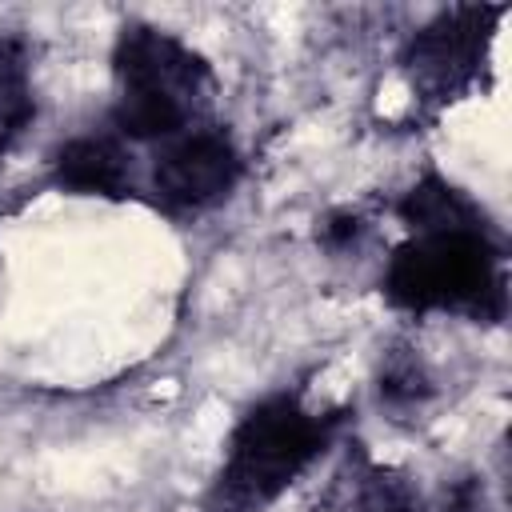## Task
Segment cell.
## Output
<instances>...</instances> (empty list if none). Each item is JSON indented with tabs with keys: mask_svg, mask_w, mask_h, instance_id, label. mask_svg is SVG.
<instances>
[{
	"mask_svg": "<svg viewBox=\"0 0 512 512\" xmlns=\"http://www.w3.org/2000/svg\"><path fill=\"white\" fill-rule=\"evenodd\" d=\"M396 216L404 220L408 240L384 264V300L412 316L456 312L476 324H496L508 304V276L504 240L484 208L444 176L428 172L404 192Z\"/></svg>",
	"mask_w": 512,
	"mask_h": 512,
	"instance_id": "1",
	"label": "cell"
},
{
	"mask_svg": "<svg viewBox=\"0 0 512 512\" xmlns=\"http://www.w3.org/2000/svg\"><path fill=\"white\" fill-rule=\"evenodd\" d=\"M340 412H320L296 392L260 396L228 432L204 512H268L336 440Z\"/></svg>",
	"mask_w": 512,
	"mask_h": 512,
	"instance_id": "2",
	"label": "cell"
},
{
	"mask_svg": "<svg viewBox=\"0 0 512 512\" xmlns=\"http://www.w3.org/2000/svg\"><path fill=\"white\" fill-rule=\"evenodd\" d=\"M112 132L120 140L164 144L196 124L216 92L208 60L176 32L128 20L112 44Z\"/></svg>",
	"mask_w": 512,
	"mask_h": 512,
	"instance_id": "3",
	"label": "cell"
},
{
	"mask_svg": "<svg viewBox=\"0 0 512 512\" xmlns=\"http://www.w3.org/2000/svg\"><path fill=\"white\" fill-rule=\"evenodd\" d=\"M504 4H456L432 16L400 52V72L420 104L444 108L468 96L488 64Z\"/></svg>",
	"mask_w": 512,
	"mask_h": 512,
	"instance_id": "4",
	"label": "cell"
},
{
	"mask_svg": "<svg viewBox=\"0 0 512 512\" xmlns=\"http://www.w3.org/2000/svg\"><path fill=\"white\" fill-rule=\"evenodd\" d=\"M244 172V156L220 124H196L156 148L148 188L152 200L172 216H192L220 204Z\"/></svg>",
	"mask_w": 512,
	"mask_h": 512,
	"instance_id": "5",
	"label": "cell"
},
{
	"mask_svg": "<svg viewBox=\"0 0 512 512\" xmlns=\"http://www.w3.org/2000/svg\"><path fill=\"white\" fill-rule=\"evenodd\" d=\"M52 184L72 196L128 200L136 196V164L116 132H80L52 152Z\"/></svg>",
	"mask_w": 512,
	"mask_h": 512,
	"instance_id": "6",
	"label": "cell"
},
{
	"mask_svg": "<svg viewBox=\"0 0 512 512\" xmlns=\"http://www.w3.org/2000/svg\"><path fill=\"white\" fill-rule=\"evenodd\" d=\"M36 120L32 88V48L16 32H0V160Z\"/></svg>",
	"mask_w": 512,
	"mask_h": 512,
	"instance_id": "7",
	"label": "cell"
},
{
	"mask_svg": "<svg viewBox=\"0 0 512 512\" xmlns=\"http://www.w3.org/2000/svg\"><path fill=\"white\" fill-rule=\"evenodd\" d=\"M344 508L348 512H432L428 496L416 488V480L392 464L356 460L352 480L344 484Z\"/></svg>",
	"mask_w": 512,
	"mask_h": 512,
	"instance_id": "8",
	"label": "cell"
},
{
	"mask_svg": "<svg viewBox=\"0 0 512 512\" xmlns=\"http://www.w3.org/2000/svg\"><path fill=\"white\" fill-rule=\"evenodd\" d=\"M380 396L388 404H416L428 396V372L420 364L416 352L408 348H392L384 356V368H380Z\"/></svg>",
	"mask_w": 512,
	"mask_h": 512,
	"instance_id": "9",
	"label": "cell"
},
{
	"mask_svg": "<svg viewBox=\"0 0 512 512\" xmlns=\"http://www.w3.org/2000/svg\"><path fill=\"white\" fill-rule=\"evenodd\" d=\"M360 228H364V224H360V216H352V212H336V216H328V220L320 224V232H316V236H320L328 248H344L348 240H356V236H360Z\"/></svg>",
	"mask_w": 512,
	"mask_h": 512,
	"instance_id": "10",
	"label": "cell"
}]
</instances>
